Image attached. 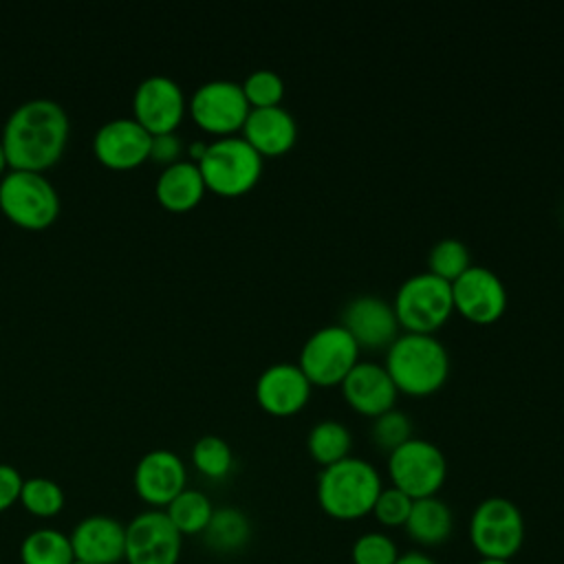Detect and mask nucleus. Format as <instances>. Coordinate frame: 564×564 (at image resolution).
Segmentation results:
<instances>
[{
    "mask_svg": "<svg viewBox=\"0 0 564 564\" xmlns=\"http://www.w3.org/2000/svg\"><path fill=\"white\" fill-rule=\"evenodd\" d=\"M192 463L203 476L220 480L234 467L231 445L218 434H205L192 447Z\"/></svg>",
    "mask_w": 564,
    "mask_h": 564,
    "instance_id": "nucleus-28",
    "label": "nucleus"
},
{
    "mask_svg": "<svg viewBox=\"0 0 564 564\" xmlns=\"http://www.w3.org/2000/svg\"><path fill=\"white\" fill-rule=\"evenodd\" d=\"M394 564H438V562L425 551H408V553H401Z\"/></svg>",
    "mask_w": 564,
    "mask_h": 564,
    "instance_id": "nucleus-36",
    "label": "nucleus"
},
{
    "mask_svg": "<svg viewBox=\"0 0 564 564\" xmlns=\"http://www.w3.org/2000/svg\"><path fill=\"white\" fill-rule=\"evenodd\" d=\"M469 264H471L469 247L463 240L452 238V236L436 240L427 253V271H432L449 282L454 278H458Z\"/></svg>",
    "mask_w": 564,
    "mask_h": 564,
    "instance_id": "nucleus-29",
    "label": "nucleus"
},
{
    "mask_svg": "<svg viewBox=\"0 0 564 564\" xmlns=\"http://www.w3.org/2000/svg\"><path fill=\"white\" fill-rule=\"evenodd\" d=\"M341 392L357 412L377 416L394 408L399 388L390 377L386 364L372 359H357V364L341 379Z\"/></svg>",
    "mask_w": 564,
    "mask_h": 564,
    "instance_id": "nucleus-18",
    "label": "nucleus"
},
{
    "mask_svg": "<svg viewBox=\"0 0 564 564\" xmlns=\"http://www.w3.org/2000/svg\"><path fill=\"white\" fill-rule=\"evenodd\" d=\"M22 482L24 478L13 465L0 463V513L11 509L20 500Z\"/></svg>",
    "mask_w": 564,
    "mask_h": 564,
    "instance_id": "nucleus-34",
    "label": "nucleus"
},
{
    "mask_svg": "<svg viewBox=\"0 0 564 564\" xmlns=\"http://www.w3.org/2000/svg\"><path fill=\"white\" fill-rule=\"evenodd\" d=\"M198 170L207 189L220 196H238L258 183L262 154L245 137L227 134L207 143Z\"/></svg>",
    "mask_w": 564,
    "mask_h": 564,
    "instance_id": "nucleus-4",
    "label": "nucleus"
},
{
    "mask_svg": "<svg viewBox=\"0 0 564 564\" xmlns=\"http://www.w3.org/2000/svg\"><path fill=\"white\" fill-rule=\"evenodd\" d=\"M150 143L152 134L134 117H117L97 128L93 152L112 170H130L150 156Z\"/></svg>",
    "mask_w": 564,
    "mask_h": 564,
    "instance_id": "nucleus-16",
    "label": "nucleus"
},
{
    "mask_svg": "<svg viewBox=\"0 0 564 564\" xmlns=\"http://www.w3.org/2000/svg\"><path fill=\"white\" fill-rule=\"evenodd\" d=\"M242 90L251 108L278 106L284 97V79L271 68H256L245 77Z\"/></svg>",
    "mask_w": 564,
    "mask_h": 564,
    "instance_id": "nucleus-32",
    "label": "nucleus"
},
{
    "mask_svg": "<svg viewBox=\"0 0 564 564\" xmlns=\"http://www.w3.org/2000/svg\"><path fill=\"white\" fill-rule=\"evenodd\" d=\"M386 368L397 388L408 394H430L449 375V352L432 333H399L386 350Z\"/></svg>",
    "mask_w": 564,
    "mask_h": 564,
    "instance_id": "nucleus-3",
    "label": "nucleus"
},
{
    "mask_svg": "<svg viewBox=\"0 0 564 564\" xmlns=\"http://www.w3.org/2000/svg\"><path fill=\"white\" fill-rule=\"evenodd\" d=\"M18 502L35 518H53L64 507V491L46 476H31L24 478Z\"/></svg>",
    "mask_w": 564,
    "mask_h": 564,
    "instance_id": "nucleus-27",
    "label": "nucleus"
},
{
    "mask_svg": "<svg viewBox=\"0 0 564 564\" xmlns=\"http://www.w3.org/2000/svg\"><path fill=\"white\" fill-rule=\"evenodd\" d=\"M311 379L304 375L300 364L275 361L269 364L256 379L258 403L275 414L286 416L302 410L311 397Z\"/></svg>",
    "mask_w": 564,
    "mask_h": 564,
    "instance_id": "nucleus-17",
    "label": "nucleus"
},
{
    "mask_svg": "<svg viewBox=\"0 0 564 564\" xmlns=\"http://www.w3.org/2000/svg\"><path fill=\"white\" fill-rule=\"evenodd\" d=\"M0 209L24 229H44L59 214V196L42 172L9 170L0 178Z\"/></svg>",
    "mask_w": 564,
    "mask_h": 564,
    "instance_id": "nucleus-7",
    "label": "nucleus"
},
{
    "mask_svg": "<svg viewBox=\"0 0 564 564\" xmlns=\"http://www.w3.org/2000/svg\"><path fill=\"white\" fill-rule=\"evenodd\" d=\"M70 121L55 99L35 97L20 104L2 128V148L11 170L42 172L59 161Z\"/></svg>",
    "mask_w": 564,
    "mask_h": 564,
    "instance_id": "nucleus-1",
    "label": "nucleus"
},
{
    "mask_svg": "<svg viewBox=\"0 0 564 564\" xmlns=\"http://www.w3.org/2000/svg\"><path fill=\"white\" fill-rule=\"evenodd\" d=\"M412 498L397 489L394 485L390 487H383L372 505V516L377 518V522L381 527H390V529H397V527H403L408 516H410V509H412Z\"/></svg>",
    "mask_w": 564,
    "mask_h": 564,
    "instance_id": "nucleus-33",
    "label": "nucleus"
},
{
    "mask_svg": "<svg viewBox=\"0 0 564 564\" xmlns=\"http://www.w3.org/2000/svg\"><path fill=\"white\" fill-rule=\"evenodd\" d=\"M370 436L379 447L392 452L394 447H399L401 443H405L412 436V419L403 410L390 408V410L372 416Z\"/></svg>",
    "mask_w": 564,
    "mask_h": 564,
    "instance_id": "nucleus-31",
    "label": "nucleus"
},
{
    "mask_svg": "<svg viewBox=\"0 0 564 564\" xmlns=\"http://www.w3.org/2000/svg\"><path fill=\"white\" fill-rule=\"evenodd\" d=\"M163 511L181 535H200L212 520L214 505L200 489L185 487Z\"/></svg>",
    "mask_w": 564,
    "mask_h": 564,
    "instance_id": "nucleus-26",
    "label": "nucleus"
},
{
    "mask_svg": "<svg viewBox=\"0 0 564 564\" xmlns=\"http://www.w3.org/2000/svg\"><path fill=\"white\" fill-rule=\"evenodd\" d=\"M454 308L476 324L496 322L507 308L505 282L485 264H469L452 280Z\"/></svg>",
    "mask_w": 564,
    "mask_h": 564,
    "instance_id": "nucleus-13",
    "label": "nucleus"
},
{
    "mask_svg": "<svg viewBox=\"0 0 564 564\" xmlns=\"http://www.w3.org/2000/svg\"><path fill=\"white\" fill-rule=\"evenodd\" d=\"M383 489L379 469L359 456L348 454L319 469L317 502L322 511L335 520H357L372 511V505Z\"/></svg>",
    "mask_w": 564,
    "mask_h": 564,
    "instance_id": "nucleus-2",
    "label": "nucleus"
},
{
    "mask_svg": "<svg viewBox=\"0 0 564 564\" xmlns=\"http://www.w3.org/2000/svg\"><path fill=\"white\" fill-rule=\"evenodd\" d=\"M70 564H86V562H82V560H73Z\"/></svg>",
    "mask_w": 564,
    "mask_h": 564,
    "instance_id": "nucleus-39",
    "label": "nucleus"
},
{
    "mask_svg": "<svg viewBox=\"0 0 564 564\" xmlns=\"http://www.w3.org/2000/svg\"><path fill=\"white\" fill-rule=\"evenodd\" d=\"M403 529L408 538L421 546H427V549L441 546L449 540L454 531L452 507L438 496L416 498L412 502V509Z\"/></svg>",
    "mask_w": 564,
    "mask_h": 564,
    "instance_id": "nucleus-22",
    "label": "nucleus"
},
{
    "mask_svg": "<svg viewBox=\"0 0 564 564\" xmlns=\"http://www.w3.org/2000/svg\"><path fill=\"white\" fill-rule=\"evenodd\" d=\"M68 538L75 560L86 564H119L126 557V524L112 516H86Z\"/></svg>",
    "mask_w": 564,
    "mask_h": 564,
    "instance_id": "nucleus-19",
    "label": "nucleus"
},
{
    "mask_svg": "<svg viewBox=\"0 0 564 564\" xmlns=\"http://www.w3.org/2000/svg\"><path fill=\"white\" fill-rule=\"evenodd\" d=\"M399 555L397 542L383 531H366L350 546L352 564H394Z\"/></svg>",
    "mask_w": 564,
    "mask_h": 564,
    "instance_id": "nucleus-30",
    "label": "nucleus"
},
{
    "mask_svg": "<svg viewBox=\"0 0 564 564\" xmlns=\"http://www.w3.org/2000/svg\"><path fill=\"white\" fill-rule=\"evenodd\" d=\"M132 485L152 509H165L187 485L185 463L172 449H150L139 458Z\"/></svg>",
    "mask_w": 564,
    "mask_h": 564,
    "instance_id": "nucleus-15",
    "label": "nucleus"
},
{
    "mask_svg": "<svg viewBox=\"0 0 564 564\" xmlns=\"http://www.w3.org/2000/svg\"><path fill=\"white\" fill-rule=\"evenodd\" d=\"M476 564H511L507 560H491V557H480Z\"/></svg>",
    "mask_w": 564,
    "mask_h": 564,
    "instance_id": "nucleus-38",
    "label": "nucleus"
},
{
    "mask_svg": "<svg viewBox=\"0 0 564 564\" xmlns=\"http://www.w3.org/2000/svg\"><path fill=\"white\" fill-rule=\"evenodd\" d=\"M242 137L262 156L282 154L291 150L297 139V121L293 112L282 104L251 108L242 123Z\"/></svg>",
    "mask_w": 564,
    "mask_h": 564,
    "instance_id": "nucleus-20",
    "label": "nucleus"
},
{
    "mask_svg": "<svg viewBox=\"0 0 564 564\" xmlns=\"http://www.w3.org/2000/svg\"><path fill=\"white\" fill-rule=\"evenodd\" d=\"M469 542L480 557L511 562L524 544L520 507L502 496L480 500L469 518Z\"/></svg>",
    "mask_w": 564,
    "mask_h": 564,
    "instance_id": "nucleus-5",
    "label": "nucleus"
},
{
    "mask_svg": "<svg viewBox=\"0 0 564 564\" xmlns=\"http://www.w3.org/2000/svg\"><path fill=\"white\" fill-rule=\"evenodd\" d=\"M392 306L405 330L434 333L454 311L452 282L432 271L412 273L399 284Z\"/></svg>",
    "mask_w": 564,
    "mask_h": 564,
    "instance_id": "nucleus-6",
    "label": "nucleus"
},
{
    "mask_svg": "<svg viewBox=\"0 0 564 564\" xmlns=\"http://www.w3.org/2000/svg\"><path fill=\"white\" fill-rule=\"evenodd\" d=\"M185 95L176 79L167 75H148L132 95L134 119L150 132H174L185 115Z\"/></svg>",
    "mask_w": 564,
    "mask_h": 564,
    "instance_id": "nucleus-12",
    "label": "nucleus"
},
{
    "mask_svg": "<svg viewBox=\"0 0 564 564\" xmlns=\"http://www.w3.org/2000/svg\"><path fill=\"white\" fill-rule=\"evenodd\" d=\"M339 324L355 337L359 348L390 346L401 326L392 302L377 293L352 295L341 308Z\"/></svg>",
    "mask_w": 564,
    "mask_h": 564,
    "instance_id": "nucleus-14",
    "label": "nucleus"
},
{
    "mask_svg": "<svg viewBox=\"0 0 564 564\" xmlns=\"http://www.w3.org/2000/svg\"><path fill=\"white\" fill-rule=\"evenodd\" d=\"M75 560L70 538L51 527L35 529L24 535L20 544L22 564H70Z\"/></svg>",
    "mask_w": 564,
    "mask_h": 564,
    "instance_id": "nucleus-24",
    "label": "nucleus"
},
{
    "mask_svg": "<svg viewBox=\"0 0 564 564\" xmlns=\"http://www.w3.org/2000/svg\"><path fill=\"white\" fill-rule=\"evenodd\" d=\"M306 447H308V454L322 467H326L350 454L352 434L337 419H319L313 423V427L306 434Z\"/></svg>",
    "mask_w": 564,
    "mask_h": 564,
    "instance_id": "nucleus-25",
    "label": "nucleus"
},
{
    "mask_svg": "<svg viewBox=\"0 0 564 564\" xmlns=\"http://www.w3.org/2000/svg\"><path fill=\"white\" fill-rule=\"evenodd\" d=\"M209 551L220 555H231L242 551L251 540V520L238 507L214 509L209 524L200 533Z\"/></svg>",
    "mask_w": 564,
    "mask_h": 564,
    "instance_id": "nucleus-23",
    "label": "nucleus"
},
{
    "mask_svg": "<svg viewBox=\"0 0 564 564\" xmlns=\"http://www.w3.org/2000/svg\"><path fill=\"white\" fill-rule=\"evenodd\" d=\"M7 154H4V148H2V141H0V178L4 176V167H7Z\"/></svg>",
    "mask_w": 564,
    "mask_h": 564,
    "instance_id": "nucleus-37",
    "label": "nucleus"
},
{
    "mask_svg": "<svg viewBox=\"0 0 564 564\" xmlns=\"http://www.w3.org/2000/svg\"><path fill=\"white\" fill-rule=\"evenodd\" d=\"M183 154V141L176 132H163V134H152V143H150V159L159 161V163H174L178 161Z\"/></svg>",
    "mask_w": 564,
    "mask_h": 564,
    "instance_id": "nucleus-35",
    "label": "nucleus"
},
{
    "mask_svg": "<svg viewBox=\"0 0 564 564\" xmlns=\"http://www.w3.org/2000/svg\"><path fill=\"white\" fill-rule=\"evenodd\" d=\"M192 119L207 132L227 137L242 130V123L251 110L242 84L234 79L203 82L189 97Z\"/></svg>",
    "mask_w": 564,
    "mask_h": 564,
    "instance_id": "nucleus-10",
    "label": "nucleus"
},
{
    "mask_svg": "<svg viewBox=\"0 0 564 564\" xmlns=\"http://www.w3.org/2000/svg\"><path fill=\"white\" fill-rule=\"evenodd\" d=\"M183 535L163 509L137 513L126 524V564H178Z\"/></svg>",
    "mask_w": 564,
    "mask_h": 564,
    "instance_id": "nucleus-11",
    "label": "nucleus"
},
{
    "mask_svg": "<svg viewBox=\"0 0 564 564\" xmlns=\"http://www.w3.org/2000/svg\"><path fill=\"white\" fill-rule=\"evenodd\" d=\"M388 476L412 500L436 496L447 478V458L436 443L410 436L388 452Z\"/></svg>",
    "mask_w": 564,
    "mask_h": 564,
    "instance_id": "nucleus-8",
    "label": "nucleus"
},
{
    "mask_svg": "<svg viewBox=\"0 0 564 564\" xmlns=\"http://www.w3.org/2000/svg\"><path fill=\"white\" fill-rule=\"evenodd\" d=\"M359 359V344L337 322L313 330L300 348V368L311 383H341L346 372Z\"/></svg>",
    "mask_w": 564,
    "mask_h": 564,
    "instance_id": "nucleus-9",
    "label": "nucleus"
},
{
    "mask_svg": "<svg viewBox=\"0 0 564 564\" xmlns=\"http://www.w3.org/2000/svg\"><path fill=\"white\" fill-rule=\"evenodd\" d=\"M207 185L198 170V163L189 159H178L163 167L156 178L154 194L165 209L187 212L203 198Z\"/></svg>",
    "mask_w": 564,
    "mask_h": 564,
    "instance_id": "nucleus-21",
    "label": "nucleus"
}]
</instances>
